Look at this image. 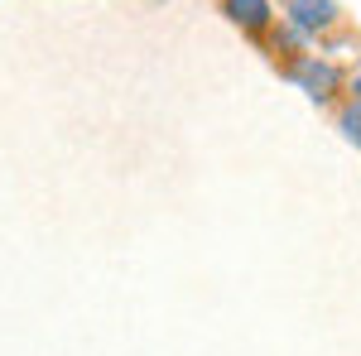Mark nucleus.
Masks as SVG:
<instances>
[{
    "label": "nucleus",
    "mask_w": 361,
    "mask_h": 356,
    "mask_svg": "<svg viewBox=\"0 0 361 356\" xmlns=\"http://www.w3.org/2000/svg\"><path fill=\"white\" fill-rule=\"evenodd\" d=\"M289 78L304 82L313 102H328L333 87H337V68H333V63H323V58H299V63L289 68Z\"/></svg>",
    "instance_id": "f257e3e1"
},
{
    "label": "nucleus",
    "mask_w": 361,
    "mask_h": 356,
    "mask_svg": "<svg viewBox=\"0 0 361 356\" xmlns=\"http://www.w3.org/2000/svg\"><path fill=\"white\" fill-rule=\"evenodd\" d=\"M284 15L299 34H318L337 20V5L333 0H284Z\"/></svg>",
    "instance_id": "f03ea898"
},
{
    "label": "nucleus",
    "mask_w": 361,
    "mask_h": 356,
    "mask_svg": "<svg viewBox=\"0 0 361 356\" xmlns=\"http://www.w3.org/2000/svg\"><path fill=\"white\" fill-rule=\"evenodd\" d=\"M226 15H231L241 29L260 34V29L270 25V0H226Z\"/></svg>",
    "instance_id": "7ed1b4c3"
},
{
    "label": "nucleus",
    "mask_w": 361,
    "mask_h": 356,
    "mask_svg": "<svg viewBox=\"0 0 361 356\" xmlns=\"http://www.w3.org/2000/svg\"><path fill=\"white\" fill-rule=\"evenodd\" d=\"M342 130H347V140H352V145H361V106L342 116Z\"/></svg>",
    "instance_id": "20e7f679"
},
{
    "label": "nucleus",
    "mask_w": 361,
    "mask_h": 356,
    "mask_svg": "<svg viewBox=\"0 0 361 356\" xmlns=\"http://www.w3.org/2000/svg\"><path fill=\"white\" fill-rule=\"evenodd\" d=\"M352 92H357V106H361V73H357V82H352Z\"/></svg>",
    "instance_id": "39448f33"
}]
</instances>
